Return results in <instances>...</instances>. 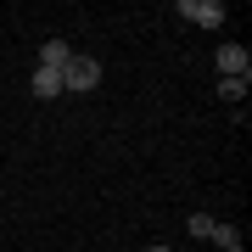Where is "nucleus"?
Returning <instances> with one entry per match:
<instances>
[{"mask_svg":"<svg viewBox=\"0 0 252 252\" xmlns=\"http://www.w3.org/2000/svg\"><path fill=\"white\" fill-rule=\"evenodd\" d=\"M95 84H101V62L95 56H73L62 67V90H95Z\"/></svg>","mask_w":252,"mask_h":252,"instance_id":"obj_1","label":"nucleus"},{"mask_svg":"<svg viewBox=\"0 0 252 252\" xmlns=\"http://www.w3.org/2000/svg\"><path fill=\"white\" fill-rule=\"evenodd\" d=\"M219 73L224 79H252V56H247V45H219Z\"/></svg>","mask_w":252,"mask_h":252,"instance_id":"obj_2","label":"nucleus"},{"mask_svg":"<svg viewBox=\"0 0 252 252\" xmlns=\"http://www.w3.org/2000/svg\"><path fill=\"white\" fill-rule=\"evenodd\" d=\"M180 17H190L196 28H219L224 23V6L219 0H180Z\"/></svg>","mask_w":252,"mask_h":252,"instance_id":"obj_3","label":"nucleus"},{"mask_svg":"<svg viewBox=\"0 0 252 252\" xmlns=\"http://www.w3.org/2000/svg\"><path fill=\"white\" fill-rule=\"evenodd\" d=\"M28 90H34L39 101H56V95H62V73H56V67H39V73H34V84H28Z\"/></svg>","mask_w":252,"mask_h":252,"instance_id":"obj_4","label":"nucleus"},{"mask_svg":"<svg viewBox=\"0 0 252 252\" xmlns=\"http://www.w3.org/2000/svg\"><path fill=\"white\" fill-rule=\"evenodd\" d=\"M73 62V51L62 45V39H45V45H39V67H56V73H62Z\"/></svg>","mask_w":252,"mask_h":252,"instance_id":"obj_5","label":"nucleus"},{"mask_svg":"<svg viewBox=\"0 0 252 252\" xmlns=\"http://www.w3.org/2000/svg\"><path fill=\"white\" fill-rule=\"evenodd\" d=\"M219 101H247V79H219Z\"/></svg>","mask_w":252,"mask_h":252,"instance_id":"obj_6","label":"nucleus"},{"mask_svg":"<svg viewBox=\"0 0 252 252\" xmlns=\"http://www.w3.org/2000/svg\"><path fill=\"white\" fill-rule=\"evenodd\" d=\"M207 241H219V252H224V247H241V230H235V224H213Z\"/></svg>","mask_w":252,"mask_h":252,"instance_id":"obj_7","label":"nucleus"},{"mask_svg":"<svg viewBox=\"0 0 252 252\" xmlns=\"http://www.w3.org/2000/svg\"><path fill=\"white\" fill-rule=\"evenodd\" d=\"M213 224H219L213 213H190V224H185V230H190V235H213Z\"/></svg>","mask_w":252,"mask_h":252,"instance_id":"obj_8","label":"nucleus"},{"mask_svg":"<svg viewBox=\"0 0 252 252\" xmlns=\"http://www.w3.org/2000/svg\"><path fill=\"white\" fill-rule=\"evenodd\" d=\"M146 252H174V247H162V241H152V247H146Z\"/></svg>","mask_w":252,"mask_h":252,"instance_id":"obj_9","label":"nucleus"},{"mask_svg":"<svg viewBox=\"0 0 252 252\" xmlns=\"http://www.w3.org/2000/svg\"><path fill=\"white\" fill-rule=\"evenodd\" d=\"M224 252H247V247H224Z\"/></svg>","mask_w":252,"mask_h":252,"instance_id":"obj_10","label":"nucleus"}]
</instances>
